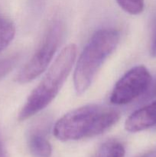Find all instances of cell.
Returning <instances> with one entry per match:
<instances>
[{
	"instance_id": "obj_15",
	"label": "cell",
	"mask_w": 156,
	"mask_h": 157,
	"mask_svg": "<svg viewBox=\"0 0 156 157\" xmlns=\"http://www.w3.org/2000/svg\"><path fill=\"white\" fill-rule=\"evenodd\" d=\"M0 157H7L6 151L4 150V147H3L2 144L1 143V140H0Z\"/></svg>"
},
{
	"instance_id": "obj_4",
	"label": "cell",
	"mask_w": 156,
	"mask_h": 157,
	"mask_svg": "<svg viewBox=\"0 0 156 157\" xmlns=\"http://www.w3.org/2000/svg\"><path fill=\"white\" fill-rule=\"evenodd\" d=\"M64 32V25L61 21L54 20L50 23L33 56L16 76L17 82H31L47 69L61 44Z\"/></svg>"
},
{
	"instance_id": "obj_12",
	"label": "cell",
	"mask_w": 156,
	"mask_h": 157,
	"mask_svg": "<svg viewBox=\"0 0 156 157\" xmlns=\"http://www.w3.org/2000/svg\"><path fill=\"white\" fill-rule=\"evenodd\" d=\"M156 98V78H152L146 91L142 96L141 101H147Z\"/></svg>"
},
{
	"instance_id": "obj_1",
	"label": "cell",
	"mask_w": 156,
	"mask_h": 157,
	"mask_svg": "<svg viewBox=\"0 0 156 157\" xmlns=\"http://www.w3.org/2000/svg\"><path fill=\"white\" fill-rule=\"evenodd\" d=\"M120 112L113 107L90 104L71 110L55 124L54 134L61 141L79 140L98 136L113 127Z\"/></svg>"
},
{
	"instance_id": "obj_8",
	"label": "cell",
	"mask_w": 156,
	"mask_h": 157,
	"mask_svg": "<svg viewBox=\"0 0 156 157\" xmlns=\"http://www.w3.org/2000/svg\"><path fill=\"white\" fill-rule=\"evenodd\" d=\"M125 154V147L122 143L116 140H110L99 147L95 157H124Z\"/></svg>"
},
{
	"instance_id": "obj_13",
	"label": "cell",
	"mask_w": 156,
	"mask_h": 157,
	"mask_svg": "<svg viewBox=\"0 0 156 157\" xmlns=\"http://www.w3.org/2000/svg\"><path fill=\"white\" fill-rule=\"evenodd\" d=\"M150 53L153 58H156V15L154 18L152 25V32H151V41Z\"/></svg>"
},
{
	"instance_id": "obj_2",
	"label": "cell",
	"mask_w": 156,
	"mask_h": 157,
	"mask_svg": "<svg viewBox=\"0 0 156 157\" xmlns=\"http://www.w3.org/2000/svg\"><path fill=\"white\" fill-rule=\"evenodd\" d=\"M76 57V46H66L21 108L18 120L25 121L45 108L58 95L68 77Z\"/></svg>"
},
{
	"instance_id": "obj_10",
	"label": "cell",
	"mask_w": 156,
	"mask_h": 157,
	"mask_svg": "<svg viewBox=\"0 0 156 157\" xmlns=\"http://www.w3.org/2000/svg\"><path fill=\"white\" fill-rule=\"evenodd\" d=\"M125 12L131 15H139L144 9V0H116Z\"/></svg>"
},
{
	"instance_id": "obj_14",
	"label": "cell",
	"mask_w": 156,
	"mask_h": 157,
	"mask_svg": "<svg viewBox=\"0 0 156 157\" xmlns=\"http://www.w3.org/2000/svg\"><path fill=\"white\" fill-rule=\"evenodd\" d=\"M139 157H156V149L155 150H151L149 152H147L145 154L142 155Z\"/></svg>"
},
{
	"instance_id": "obj_7",
	"label": "cell",
	"mask_w": 156,
	"mask_h": 157,
	"mask_svg": "<svg viewBox=\"0 0 156 157\" xmlns=\"http://www.w3.org/2000/svg\"><path fill=\"white\" fill-rule=\"evenodd\" d=\"M28 144L31 153L35 157H50L51 156V145L42 130H32L28 136Z\"/></svg>"
},
{
	"instance_id": "obj_3",
	"label": "cell",
	"mask_w": 156,
	"mask_h": 157,
	"mask_svg": "<svg viewBox=\"0 0 156 157\" xmlns=\"http://www.w3.org/2000/svg\"><path fill=\"white\" fill-rule=\"evenodd\" d=\"M120 35L113 29H103L95 32L80 54L73 74V84L78 94L90 87L95 76L106 58L119 44Z\"/></svg>"
},
{
	"instance_id": "obj_6",
	"label": "cell",
	"mask_w": 156,
	"mask_h": 157,
	"mask_svg": "<svg viewBox=\"0 0 156 157\" xmlns=\"http://www.w3.org/2000/svg\"><path fill=\"white\" fill-rule=\"evenodd\" d=\"M156 126V101L136 110L125 123V128L136 133Z\"/></svg>"
},
{
	"instance_id": "obj_9",
	"label": "cell",
	"mask_w": 156,
	"mask_h": 157,
	"mask_svg": "<svg viewBox=\"0 0 156 157\" xmlns=\"http://www.w3.org/2000/svg\"><path fill=\"white\" fill-rule=\"evenodd\" d=\"M15 35V27L9 18L0 15V52L10 44Z\"/></svg>"
},
{
	"instance_id": "obj_5",
	"label": "cell",
	"mask_w": 156,
	"mask_h": 157,
	"mask_svg": "<svg viewBox=\"0 0 156 157\" xmlns=\"http://www.w3.org/2000/svg\"><path fill=\"white\" fill-rule=\"evenodd\" d=\"M152 78L143 65L136 66L126 72L115 85L110 101L116 105H125L142 97L151 84Z\"/></svg>"
},
{
	"instance_id": "obj_11",
	"label": "cell",
	"mask_w": 156,
	"mask_h": 157,
	"mask_svg": "<svg viewBox=\"0 0 156 157\" xmlns=\"http://www.w3.org/2000/svg\"><path fill=\"white\" fill-rule=\"evenodd\" d=\"M19 59V55H14L0 60V80L15 68Z\"/></svg>"
}]
</instances>
